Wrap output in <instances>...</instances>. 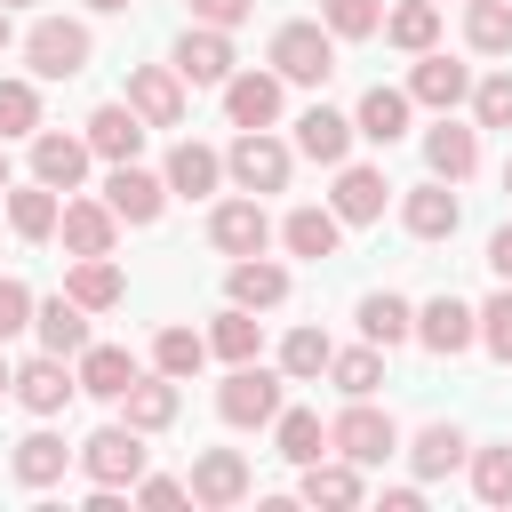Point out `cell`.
Instances as JSON below:
<instances>
[{
  "label": "cell",
  "instance_id": "obj_1",
  "mask_svg": "<svg viewBox=\"0 0 512 512\" xmlns=\"http://www.w3.org/2000/svg\"><path fill=\"white\" fill-rule=\"evenodd\" d=\"M88 56H96V40H88L80 16H40V24L24 32V64H32L40 80H80Z\"/></svg>",
  "mask_w": 512,
  "mask_h": 512
},
{
  "label": "cell",
  "instance_id": "obj_2",
  "mask_svg": "<svg viewBox=\"0 0 512 512\" xmlns=\"http://www.w3.org/2000/svg\"><path fill=\"white\" fill-rule=\"evenodd\" d=\"M288 168H296V152L272 136V128H240L232 136V152H224V176L240 184V192H288Z\"/></svg>",
  "mask_w": 512,
  "mask_h": 512
},
{
  "label": "cell",
  "instance_id": "obj_3",
  "mask_svg": "<svg viewBox=\"0 0 512 512\" xmlns=\"http://www.w3.org/2000/svg\"><path fill=\"white\" fill-rule=\"evenodd\" d=\"M272 72L296 80V88H328V72H336V32H328V24H280V32H272Z\"/></svg>",
  "mask_w": 512,
  "mask_h": 512
},
{
  "label": "cell",
  "instance_id": "obj_4",
  "mask_svg": "<svg viewBox=\"0 0 512 512\" xmlns=\"http://www.w3.org/2000/svg\"><path fill=\"white\" fill-rule=\"evenodd\" d=\"M80 472L96 480V488H136L144 480V432L120 416V424H104V432H88L80 440Z\"/></svg>",
  "mask_w": 512,
  "mask_h": 512
},
{
  "label": "cell",
  "instance_id": "obj_5",
  "mask_svg": "<svg viewBox=\"0 0 512 512\" xmlns=\"http://www.w3.org/2000/svg\"><path fill=\"white\" fill-rule=\"evenodd\" d=\"M280 384H288V376H272V368L240 360V368L216 384V416H224V424H240V432H256V424H272V416H280Z\"/></svg>",
  "mask_w": 512,
  "mask_h": 512
},
{
  "label": "cell",
  "instance_id": "obj_6",
  "mask_svg": "<svg viewBox=\"0 0 512 512\" xmlns=\"http://www.w3.org/2000/svg\"><path fill=\"white\" fill-rule=\"evenodd\" d=\"M328 448H336V456H352L360 472H376V464H384V456L400 448V424H392L384 408H368V400H352V408H344V416L328 424Z\"/></svg>",
  "mask_w": 512,
  "mask_h": 512
},
{
  "label": "cell",
  "instance_id": "obj_7",
  "mask_svg": "<svg viewBox=\"0 0 512 512\" xmlns=\"http://www.w3.org/2000/svg\"><path fill=\"white\" fill-rule=\"evenodd\" d=\"M104 200H112L120 224H160V208H168V176H152V168H136V160H112Z\"/></svg>",
  "mask_w": 512,
  "mask_h": 512
},
{
  "label": "cell",
  "instance_id": "obj_8",
  "mask_svg": "<svg viewBox=\"0 0 512 512\" xmlns=\"http://www.w3.org/2000/svg\"><path fill=\"white\" fill-rule=\"evenodd\" d=\"M128 104L144 112V128H184V72L176 64H136L128 72Z\"/></svg>",
  "mask_w": 512,
  "mask_h": 512
},
{
  "label": "cell",
  "instance_id": "obj_9",
  "mask_svg": "<svg viewBox=\"0 0 512 512\" xmlns=\"http://www.w3.org/2000/svg\"><path fill=\"white\" fill-rule=\"evenodd\" d=\"M208 240H216L224 256H264V248H272V216H264V200H256V192L224 200V208L208 216Z\"/></svg>",
  "mask_w": 512,
  "mask_h": 512
},
{
  "label": "cell",
  "instance_id": "obj_10",
  "mask_svg": "<svg viewBox=\"0 0 512 512\" xmlns=\"http://www.w3.org/2000/svg\"><path fill=\"white\" fill-rule=\"evenodd\" d=\"M184 488H192V504L224 512V504H240V496H248V456H240V448H200Z\"/></svg>",
  "mask_w": 512,
  "mask_h": 512
},
{
  "label": "cell",
  "instance_id": "obj_11",
  "mask_svg": "<svg viewBox=\"0 0 512 512\" xmlns=\"http://www.w3.org/2000/svg\"><path fill=\"white\" fill-rule=\"evenodd\" d=\"M416 344H424V352H440V360H456L464 344H480V312H472V304H456V296H432V304L416 312Z\"/></svg>",
  "mask_w": 512,
  "mask_h": 512
},
{
  "label": "cell",
  "instance_id": "obj_12",
  "mask_svg": "<svg viewBox=\"0 0 512 512\" xmlns=\"http://www.w3.org/2000/svg\"><path fill=\"white\" fill-rule=\"evenodd\" d=\"M232 64H240V56H232V40H224L216 24H192V32L176 40V72H184L192 88H224Z\"/></svg>",
  "mask_w": 512,
  "mask_h": 512
},
{
  "label": "cell",
  "instance_id": "obj_13",
  "mask_svg": "<svg viewBox=\"0 0 512 512\" xmlns=\"http://www.w3.org/2000/svg\"><path fill=\"white\" fill-rule=\"evenodd\" d=\"M72 392H80V368H64V352H40V360L16 368V400H24L32 416H56Z\"/></svg>",
  "mask_w": 512,
  "mask_h": 512
},
{
  "label": "cell",
  "instance_id": "obj_14",
  "mask_svg": "<svg viewBox=\"0 0 512 512\" xmlns=\"http://www.w3.org/2000/svg\"><path fill=\"white\" fill-rule=\"evenodd\" d=\"M408 96H416V104H432V112H456V104L472 96V72H464L456 56H440V48H424V56H416V72H408Z\"/></svg>",
  "mask_w": 512,
  "mask_h": 512
},
{
  "label": "cell",
  "instance_id": "obj_15",
  "mask_svg": "<svg viewBox=\"0 0 512 512\" xmlns=\"http://www.w3.org/2000/svg\"><path fill=\"white\" fill-rule=\"evenodd\" d=\"M280 72H232L224 80V112H232V128H272L280 120Z\"/></svg>",
  "mask_w": 512,
  "mask_h": 512
},
{
  "label": "cell",
  "instance_id": "obj_16",
  "mask_svg": "<svg viewBox=\"0 0 512 512\" xmlns=\"http://www.w3.org/2000/svg\"><path fill=\"white\" fill-rule=\"evenodd\" d=\"M80 136H88L96 160H136V152H144V112H136V104H96Z\"/></svg>",
  "mask_w": 512,
  "mask_h": 512
},
{
  "label": "cell",
  "instance_id": "obj_17",
  "mask_svg": "<svg viewBox=\"0 0 512 512\" xmlns=\"http://www.w3.org/2000/svg\"><path fill=\"white\" fill-rule=\"evenodd\" d=\"M424 168H432L440 184H464V176L480 168V128H464V120L440 112V128L424 136Z\"/></svg>",
  "mask_w": 512,
  "mask_h": 512
},
{
  "label": "cell",
  "instance_id": "obj_18",
  "mask_svg": "<svg viewBox=\"0 0 512 512\" xmlns=\"http://www.w3.org/2000/svg\"><path fill=\"white\" fill-rule=\"evenodd\" d=\"M88 160H96V152H88V136H56V128H40V136H32V176H40V184H56V192H72V184L88 176Z\"/></svg>",
  "mask_w": 512,
  "mask_h": 512
},
{
  "label": "cell",
  "instance_id": "obj_19",
  "mask_svg": "<svg viewBox=\"0 0 512 512\" xmlns=\"http://www.w3.org/2000/svg\"><path fill=\"white\" fill-rule=\"evenodd\" d=\"M32 336H40V352H64V360H80V352H88V304H72V296H48V304H32Z\"/></svg>",
  "mask_w": 512,
  "mask_h": 512
},
{
  "label": "cell",
  "instance_id": "obj_20",
  "mask_svg": "<svg viewBox=\"0 0 512 512\" xmlns=\"http://www.w3.org/2000/svg\"><path fill=\"white\" fill-rule=\"evenodd\" d=\"M408 104H416L408 88H384V80H376V88L360 96V112H352V128H360L368 144H384V152H392V144L408 136Z\"/></svg>",
  "mask_w": 512,
  "mask_h": 512
},
{
  "label": "cell",
  "instance_id": "obj_21",
  "mask_svg": "<svg viewBox=\"0 0 512 512\" xmlns=\"http://www.w3.org/2000/svg\"><path fill=\"white\" fill-rule=\"evenodd\" d=\"M352 136H360V128H352L344 112H328V104H312V112L296 120V152H304V160H320V168H344Z\"/></svg>",
  "mask_w": 512,
  "mask_h": 512
},
{
  "label": "cell",
  "instance_id": "obj_22",
  "mask_svg": "<svg viewBox=\"0 0 512 512\" xmlns=\"http://www.w3.org/2000/svg\"><path fill=\"white\" fill-rule=\"evenodd\" d=\"M384 192H392V184H384V168H352V160H344V168H336L328 208H336L344 224H376V216H384Z\"/></svg>",
  "mask_w": 512,
  "mask_h": 512
},
{
  "label": "cell",
  "instance_id": "obj_23",
  "mask_svg": "<svg viewBox=\"0 0 512 512\" xmlns=\"http://www.w3.org/2000/svg\"><path fill=\"white\" fill-rule=\"evenodd\" d=\"M400 224H408L416 240H448V232L464 224V208H456V192H448V184L432 176V184H416V192L400 200Z\"/></svg>",
  "mask_w": 512,
  "mask_h": 512
},
{
  "label": "cell",
  "instance_id": "obj_24",
  "mask_svg": "<svg viewBox=\"0 0 512 512\" xmlns=\"http://www.w3.org/2000/svg\"><path fill=\"white\" fill-rule=\"evenodd\" d=\"M64 248L72 256H112V232H120V216H112V200H64Z\"/></svg>",
  "mask_w": 512,
  "mask_h": 512
},
{
  "label": "cell",
  "instance_id": "obj_25",
  "mask_svg": "<svg viewBox=\"0 0 512 512\" xmlns=\"http://www.w3.org/2000/svg\"><path fill=\"white\" fill-rule=\"evenodd\" d=\"M224 288H232V304H248V312H272V304H288V272H280L272 256H232Z\"/></svg>",
  "mask_w": 512,
  "mask_h": 512
},
{
  "label": "cell",
  "instance_id": "obj_26",
  "mask_svg": "<svg viewBox=\"0 0 512 512\" xmlns=\"http://www.w3.org/2000/svg\"><path fill=\"white\" fill-rule=\"evenodd\" d=\"M160 176H168V192H184V200H208V192L224 184V152H208V144H192V136H184V144L168 152V168H160Z\"/></svg>",
  "mask_w": 512,
  "mask_h": 512
},
{
  "label": "cell",
  "instance_id": "obj_27",
  "mask_svg": "<svg viewBox=\"0 0 512 512\" xmlns=\"http://www.w3.org/2000/svg\"><path fill=\"white\" fill-rule=\"evenodd\" d=\"M8 224H16V240H56V224H64V192L32 176L24 192H8Z\"/></svg>",
  "mask_w": 512,
  "mask_h": 512
},
{
  "label": "cell",
  "instance_id": "obj_28",
  "mask_svg": "<svg viewBox=\"0 0 512 512\" xmlns=\"http://www.w3.org/2000/svg\"><path fill=\"white\" fill-rule=\"evenodd\" d=\"M64 296H72V304H88V312H112V304L128 296V280H120V264H112V256H72Z\"/></svg>",
  "mask_w": 512,
  "mask_h": 512
},
{
  "label": "cell",
  "instance_id": "obj_29",
  "mask_svg": "<svg viewBox=\"0 0 512 512\" xmlns=\"http://www.w3.org/2000/svg\"><path fill=\"white\" fill-rule=\"evenodd\" d=\"M280 240H288V256H336V240H344V216L336 208H288V224H280Z\"/></svg>",
  "mask_w": 512,
  "mask_h": 512
},
{
  "label": "cell",
  "instance_id": "obj_30",
  "mask_svg": "<svg viewBox=\"0 0 512 512\" xmlns=\"http://www.w3.org/2000/svg\"><path fill=\"white\" fill-rule=\"evenodd\" d=\"M360 336H368V344H384V352H392V344H408V336H416V304H408V296H392V288L360 296Z\"/></svg>",
  "mask_w": 512,
  "mask_h": 512
},
{
  "label": "cell",
  "instance_id": "obj_31",
  "mask_svg": "<svg viewBox=\"0 0 512 512\" xmlns=\"http://www.w3.org/2000/svg\"><path fill=\"white\" fill-rule=\"evenodd\" d=\"M72 368H80V392H96V400H120V392H128V384L144 376V368H136V360L120 352V344H88V352H80Z\"/></svg>",
  "mask_w": 512,
  "mask_h": 512
},
{
  "label": "cell",
  "instance_id": "obj_32",
  "mask_svg": "<svg viewBox=\"0 0 512 512\" xmlns=\"http://www.w3.org/2000/svg\"><path fill=\"white\" fill-rule=\"evenodd\" d=\"M120 416H128L136 432H168V424H176V376H136V384L120 392Z\"/></svg>",
  "mask_w": 512,
  "mask_h": 512
},
{
  "label": "cell",
  "instance_id": "obj_33",
  "mask_svg": "<svg viewBox=\"0 0 512 512\" xmlns=\"http://www.w3.org/2000/svg\"><path fill=\"white\" fill-rule=\"evenodd\" d=\"M8 464H16V480H24V488H56V480H64V464H72V448H64L56 432H24Z\"/></svg>",
  "mask_w": 512,
  "mask_h": 512
},
{
  "label": "cell",
  "instance_id": "obj_34",
  "mask_svg": "<svg viewBox=\"0 0 512 512\" xmlns=\"http://www.w3.org/2000/svg\"><path fill=\"white\" fill-rule=\"evenodd\" d=\"M384 40L408 48V56H424V48L440 40V0H400V8H384Z\"/></svg>",
  "mask_w": 512,
  "mask_h": 512
},
{
  "label": "cell",
  "instance_id": "obj_35",
  "mask_svg": "<svg viewBox=\"0 0 512 512\" xmlns=\"http://www.w3.org/2000/svg\"><path fill=\"white\" fill-rule=\"evenodd\" d=\"M208 352H216V360H232V368H240V360H256V352H264V320H256L248 304L216 312V328H208Z\"/></svg>",
  "mask_w": 512,
  "mask_h": 512
},
{
  "label": "cell",
  "instance_id": "obj_36",
  "mask_svg": "<svg viewBox=\"0 0 512 512\" xmlns=\"http://www.w3.org/2000/svg\"><path fill=\"white\" fill-rule=\"evenodd\" d=\"M272 440H280L288 464H320V456H328V424H320L312 408H280V416H272Z\"/></svg>",
  "mask_w": 512,
  "mask_h": 512
},
{
  "label": "cell",
  "instance_id": "obj_37",
  "mask_svg": "<svg viewBox=\"0 0 512 512\" xmlns=\"http://www.w3.org/2000/svg\"><path fill=\"white\" fill-rule=\"evenodd\" d=\"M328 360H336V344H328L320 328H288V336H280V376H288V384L328 376Z\"/></svg>",
  "mask_w": 512,
  "mask_h": 512
},
{
  "label": "cell",
  "instance_id": "obj_38",
  "mask_svg": "<svg viewBox=\"0 0 512 512\" xmlns=\"http://www.w3.org/2000/svg\"><path fill=\"white\" fill-rule=\"evenodd\" d=\"M296 488H304V504H360V464L352 456H336V464L320 456V464H304Z\"/></svg>",
  "mask_w": 512,
  "mask_h": 512
},
{
  "label": "cell",
  "instance_id": "obj_39",
  "mask_svg": "<svg viewBox=\"0 0 512 512\" xmlns=\"http://www.w3.org/2000/svg\"><path fill=\"white\" fill-rule=\"evenodd\" d=\"M464 40L480 56H512V0H464Z\"/></svg>",
  "mask_w": 512,
  "mask_h": 512
},
{
  "label": "cell",
  "instance_id": "obj_40",
  "mask_svg": "<svg viewBox=\"0 0 512 512\" xmlns=\"http://www.w3.org/2000/svg\"><path fill=\"white\" fill-rule=\"evenodd\" d=\"M408 464H416V480L456 472V464H464V432H456V424H424V432H416V448H408Z\"/></svg>",
  "mask_w": 512,
  "mask_h": 512
},
{
  "label": "cell",
  "instance_id": "obj_41",
  "mask_svg": "<svg viewBox=\"0 0 512 512\" xmlns=\"http://www.w3.org/2000/svg\"><path fill=\"white\" fill-rule=\"evenodd\" d=\"M200 360H208V336H192V328H160V336H152V368H160V376L184 384V376H200Z\"/></svg>",
  "mask_w": 512,
  "mask_h": 512
},
{
  "label": "cell",
  "instance_id": "obj_42",
  "mask_svg": "<svg viewBox=\"0 0 512 512\" xmlns=\"http://www.w3.org/2000/svg\"><path fill=\"white\" fill-rule=\"evenodd\" d=\"M328 376H336V392H344V400H368V392L384 384V344H360V352H336V360H328Z\"/></svg>",
  "mask_w": 512,
  "mask_h": 512
},
{
  "label": "cell",
  "instance_id": "obj_43",
  "mask_svg": "<svg viewBox=\"0 0 512 512\" xmlns=\"http://www.w3.org/2000/svg\"><path fill=\"white\" fill-rule=\"evenodd\" d=\"M8 136H40V88L32 80H0V144Z\"/></svg>",
  "mask_w": 512,
  "mask_h": 512
},
{
  "label": "cell",
  "instance_id": "obj_44",
  "mask_svg": "<svg viewBox=\"0 0 512 512\" xmlns=\"http://www.w3.org/2000/svg\"><path fill=\"white\" fill-rule=\"evenodd\" d=\"M472 496L512 504V448H472Z\"/></svg>",
  "mask_w": 512,
  "mask_h": 512
},
{
  "label": "cell",
  "instance_id": "obj_45",
  "mask_svg": "<svg viewBox=\"0 0 512 512\" xmlns=\"http://www.w3.org/2000/svg\"><path fill=\"white\" fill-rule=\"evenodd\" d=\"M320 24H328L336 40H368V32H384V0H328Z\"/></svg>",
  "mask_w": 512,
  "mask_h": 512
},
{
  "label": "cell",
  "instance_id": "obj_46",
  "mask_svg": "<svg viewBox=\"0 0 512 512\" xmlns=\"http://www.w3.org/2000/svg\"><path fill=\"white\" fill-rule=\"evenodd\" d=\"M472 120H480V128H512V72L472 80Z\"/></svg>",
  "mask_w": 512,
  "mask_h": 512
},
{
  "label": "cell",
  "instance_id": "obj_47",
  "mask_svg": "<svg viewBox=\"0 0 512 512\" xmlns=\"http://www.w3.org/2000/svg\"><path fill=\"white\" fill-rule=\"evenodd\" d=\"M480 344H488V352L512 368V280H504V288L480 304Z\"/></svg>",
  "mask_w": 512,
  "mask_h": 512
},
{
  "label": "cell",
  "instance_id": "obj_48",
  "mask_svg": "<svg viewBox=\"0 0 512 512\" xmlns=\"http://www.w3.org/2000/svg\"><path fill=\"white\" fill-rule=\"evenodd\" d=\"M24 328H32V288L24 280H0V344L24 336Z\"/></svg>",
  "mask_w": 512,
  "mask_h": 512
},
{
  "label": "cell",
  "instance_id": "obj_49",
  "mask_svg": "<svg viewBox=\"0 0 512 512\" xmlns=\"http://www.w3.org/2000/svg\"><path fill=\"white\" fill-rule=\"evenodd\" d=\"M248 8H256V0H192V16H200V24H216V32L248 24Z\"/></svg>",
  "mask_w": 512,
  "mask_h": 512
},
{
  "label": "cell",
  "instance_id": "obj_50",
  "mask_svg": "<svg viewBox=\"0 0 512 512\" xmlns=\"http://www.w3.org/2000/svg\"><path fill=\"white\" fill-rule=\"evenodd\" d=\"M184 496H192V488L168 480V472H144V480H136V504H184Z\"/></svg>",
  "mask_w": 512,
  "mask_h": 512
},
{
  "label": "cell",
  "instance_id": "obj_51",
  "mask_svg": "<svg viewBox=\"0 0 512 512\" xmlns=\"http://www.w3.org/2000/svg\"><path fill=\"white\" fill-rule=\"evenodd\" d=\"M488 272H496V280H512V224L488 240Z\"/></svg>",
  "mask_w": 512,
  "mask_h": 512
},
{
  "label": "cell",
  "instance_id": "obj_52",
  "mask_svg": "<svg viewBox=\"0 0 512 512\" xmlns=\"http://www.w3.org/2000/svg\"><path fill=\"white\" fill-rule=\"evenodd\" d=\"M384 512H424V488H384Z\"/></svg>",
  "mask_w": 512,
  "mask_h": 512
},
{
  "label": "cell",
  "instance_id": "obj_53",
  "mask_svg": "<svg viewBox=\"0 0 512 512\" xmlns=\"http://www.w3.org/2000/svg\"><path fill=\"white\" fill-rule=\"evenodd\" d=\"M8 40H16V24H8V8H0V56H8Z\"/></svg>",
  "mask_w": 512,
  "mask_h": 512
},
{
  "label": "cell",
  "instance_id": "obj_54",
  "mask_svg": "<svg viewBox=\"0 0 512 512\" xmlns=\"http://www.w3.org/2000/svg\"><path fill=\"white\" fill-rule=\"evenodd\" d=\"M8 392H16V368H8V360H0V400H8Z\"/></svg>",
  "mask_w": 512,
  "mask_h": 512
},
{
  "label": "cell",
  "instance_id": "obj_55",
  "mask_svg": "<svg viewBox=\"0 0 512 512\" xmlns=\"http://www.w3.org/2000/svg\"><path fill=\"white\" fill-rule=\"evenodd\" d=\"M88 8H96V16H120V8H128V0H88Z\"/></svg>",
  "mask_w": 512,
  "mask_h": 512
},
{
  "label": "cell",
  "instance_id": "obj_56",
  "mask_svg": "<svg viewBox=\"0 0 512 512\" xmlns=\"http://www.w3.org/2000/svg\"><path fill=\"white\" fill-rule=\"evenodd\" d=\"M0 192H8V152H0Z\"/></svg>",
  "mask_w": 512,
  "mask_h": 512
},
{
  "label": "cell",
  "instance_id": "obj_57",
  "mask_svg": "<svg viewBox=\"0 0 512 512\" xmlns=\"http://www.w3.org/2000/svg\"><path fill=\"white\" fill-rule=\"evenodd\" d=\"M0 8H32V0H0Z\"/></svg>",
  "mask_w": 512,
  "mask_h": 512
},
{
  "label": "cell",
  "instance_id": "obj_58",
  "mask_svg": "<svg viewBox=\"0 0 512 512\" xmlns=\"http://www.w3.org/2000/svg\"><path fill=\"white\" fill-rule=\"evenodd\" d=\"M504 192H512V160H504Z\"/></svg>",
  "mask_w": 512,
  "mask_h": 512
}]
</instances>
